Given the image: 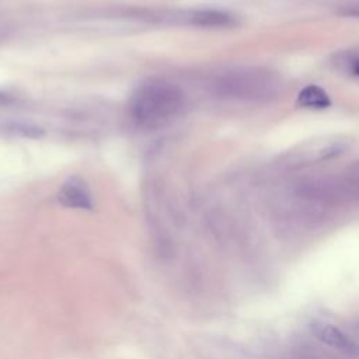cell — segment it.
I'll use <instances>...</instances> for the list:
<instances>
[{
	"mask_svg": "<svg viewBox=\"0 0 359 359\" xmlns=\"http://www.w3.org/2000/svg\"><path fill=\"white\" fill-rule=\"evenodd\" d=\"M313 335L323 344L335 348V349H349V338L334 324L316 321L310 325Z\"/></svg>",
	"mask_w": 359,
	"mask_h": 359,
	"instance_id": "4",
	"label": "cell"
},
{
	"mask_svg": "<svg viewBox=\"0 0 359 359\" xmlns=\"http://www.w3.org/2000/svg\"><path fill=\"white\" fill-rule=\"evenodd\" d=\"M191 20L194 24L203 27H229L233 24V15L219 10H198Z\"/></svg>",
	"mask_w": 359,
	"mask_h": 359,
	"instance_id": "6",
	"label": "cell"
},
{
	"mask_svg": "<svg viewBox=\"0 0 359 359\" xmlns=\"http://www.w3.org/2000/svg\"><path fill=\"white\" fill-rule=\"evenodd\" d=\"M334 65L348 77H358L359 74V57L356 50H345L335 55Z\"/></svg>",
	"mask_w": 359,
	"mask_h": 359,
	"instance_id": "7",
	"label": "cell"
},
{
	"mask_svg": "<svg viewBox=\"0 0 359 359\" xmlns=\"http://www.w3.org/2000/svg\"><path fill=\"white\" fill-rule=\"evenodd\" d=\"M4 102H8V95L0 91V104H4Z\"/></svg>",
	"mask_w": 359,
	"mask_h": 359,
	"instance_id": "9",
	"label": "cell"
},
{
	"mask_svg": "<svg viewBox=\"0 0 359 359\" xmlns=\"http://www.w3.org/2000/svg\"><path fill=\"white\" fill-rule=\"evenodd\" d=\"M10 129H13L15 133H21L24 136H31V137H36L42 133L39 128H32L29 125H22V123H15Z\"/></svg>",
	"mask_w": 359,
	"mask_h": 359,
	"instance_id": "8",
	"label": "cell"
},
{
	"mask_svg": "<svg viewBox=\"0 0 359 359\" xmlns=\"http://www.w3.org/2000/svg\"><path fill=\"white\" fill-rule=\"evenodd\" d=\"M57 201L73 209H93V196L87 187V182L81 177H70L65 181L62 188L57 192Z\"/></svg>",
	"mask_w": 359,
	"mask_h": 359,
	"instance_id": "3",
	"label": "cell"
},
{
	"mask_svg": "<svg viewBox=\"0 0 359 359\" xmlns=\"http://www.w3.org/2000/svg\"><path fill=\"white\" fill-rule=\"evenodd\" d=\"M278 77L261 69L236 70L222 76L216 86L220 94L240 100H268L279 88Z\"/></svg>",
	"mask_w": 359,
	"mask_h": 359,
	"instance_id": "2",
	"label": "cell"
},
{
	"mask_svg": "<svg viewBox=\"0 0 359 359\" xmlns=\"http://www.w3.org/2000/svg\"><path fill=\"white\" fill-rule=\"evenodd\" d=\"M184 102L181 88L165 80H153L139 87L130 100V114L144 126H158L178 114Z\"/></svg>",
	"mask_w": 359,
	"mask_h": 359,
	"instance_id": "1",
	"label": "cell"
},
{
	"mask_svg": "<svg viewBox=\"0 0 359 359\" xmlns=\"http://www.w3.org/2000/svg\"><path fill=\"white\" fill-rule=\"evenodd\" d=\"M297 102L299 105L304 107V108H316V109H324L327 107H330L331 100L328 97V94L325 93V90H323L318 86H307L304 87L297 97Z\"/></svg>",
	"mask_w": 359,
	"mask_h": 359,
	"instance_id": "5",
	"label": "cell"
}]
</instances>
